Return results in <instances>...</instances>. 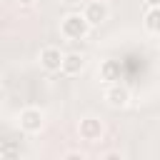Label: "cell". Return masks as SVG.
<instances>
[{
    "instance_id": "cell-11",
    "label": "cell",
    "mask_w": 160,
    "mask_h": 160,
    "mask_svg": "<svg viewBox=\"0 0 160 160\" xmlns=\"http://www.w3.org/2000/svg\"><path fill=\"white\" fill-rule=\"evenodd\" d=\"M18 2H20V5H35L38 0H18Z\"/></svg>"
},
{
    "instance_id": "cell-6",
    "label": "cell",
    "mask_w": 160,
    "mask_h": 160,
    "mask_svg": "<svg viewBox=\"0 0 160 160\" xmlns=\"http://www.w3.org/2000/svg\"><path fill=\"white\" fill-rule=\"evenodd\" d=\"M82 15H85V20L90 22V28L102 25V22L108 20V5H105V0H92V2H88Z\"/></svg>"
},
{
    "instance_id": "cell-1",
    "label": "cell",
    "mask_w": 160,
    "mask_h": 160,
    "mask_svg": "<svg viewBox=\"0 0 160 160\" xmlns=\"http://www.w3.org/2000/svg\"><path fill=\"white\" fill-rule=\"evenodd\" d=\"M60 32L68 40H82L90 32V22L85 20L82 12H68L62 18V22H60Z\"/></svg>"
},
{
    "instance_id": "cell-3",
    "label": "cell",
    "mask_w": 160,
    "mask_h": 160,
    "mask_svg": "<svg viewBox=\"0 0 160 160\" xmlns=\"http://www.w3.org/2000/svg\"><path fill=\"white\" fill-rule=\"evenodd\" d=\"M102 122L98 120V118H82L80 120V125H78V135L82 138V140H88V142H95V140H100L102 138Z\"/></svg>"
},
{
    "instance_id": "cell-7",
    "label": "cell",
    "mask_w": 160,
    "mask_h": 160,
    "mask_svg": "<svg viewBox=\"0 0 160 160\" xmlns=\"http://www.w3.org/2000/svg\"><path fill=\"white\" fill-rule=\"evenodd\" d=\"M60 70L65 72V75H80L82 70H85V58L80 55V52H68V55H62V65H60Z\"/></svg>"
},
{
    "instance_id": "cell-13",
    "label": "cell",
    "mask_w": 160,
    "mask_h": 160,
    "mask_svg": "<svg viewBox=\"0 0 160 160\" xmlns=\"http://www.w3.org/2000/svg\"><path fill=\"white\" fill-rule=\"evenodd\" d=\"M2 98H5V92H2V88H0V102H2Z\"/></svg>"
},
{
    "instance_id": "cell-9",
    "label": "cell",
    "mask_w": 160,
    "mask_h": 160,
    "mask_svg": "<svg viewBox=\"0 0 160 160\" xmlns=\"http://www.w3.org/2000/svg\"><path fill=\"white\" fill-rule=\"evenodd\" d=\"M142 22H145V30H148V32H152V35H160V5H155V8H148V12H145Z\"/></svg>"
},
{
    "instance_id": "cell-10",
    "label": "cell",
    "mask_w": 160,
    "mask_h": 160,
    "mask_svg": "<svg viewBox=\"0 0 160 160\" xmlns=\"http://www.w3.org/2000/svg\"><path fill=\"white\" fill-rule=\"evenodd\" d=\"M145 5L148 8H155V5H160V0H145Z\"/></svg>"
},
{
    "instance_id": "cell-12",
    "label": "cell",
    "mask_w": 160,
    "mask_h": 160,
    "mask_svg": "<svg viewBox=\"0 0 160 160\" xmlns=\"http://www.w3.org/2000/svg\"><path fill=\"white\" fill-rule=\"evenodd\" d=\"M65 5H80V0H62Z\"/></svg>"
},
{
    "instance_id": "cell-4",
    "label": "cell",
    "mask_w": 160,
    "mask_h": 160,
    "mask_svg": "<svg viewBox=\"0 0 160 160\" xmlns=\"http://www.w3.org/2000/svg\"><path fill=\"white\" fill-rule=\"evenodd\" d=\"M62 55H65V52H60V48H55V45L42 48V50H40V65H42V70L58 72L60 65H62Z\"/></svg>"
},
{
    "instance_id": "cell-5",
    "label": "cell",
    "mask_w": 160,
    "mask_h": 160,
    "mask_svg": "<svg viewBox=\"0 0 160 160\" xmlns=\"http://www.w3.org/2000/svg\"><path fill=\"white\" fill-rule=\"evenodd\" d=\"M105 100L110 108H125L130 102V90L120 82H110V88L105 90Z\"/></svg>"
},
{
    "instance_id": "cell-8",
    "label": "cell",
    "mask_w": 160,
    "mask_h": 160,
    "mask_svg": "<svg viewBox=\"0 0 160 160\" xmlns=\"http://www.w3.org/2000/svg\"><path fill=\"white\" fill-rule=\"evenodd\" d=\"M100 78L105 82H118L120 80V62L118 60H105L100 65Z\"/></svg>"
},
{
    "instance_id": "cell-2",
    "label": "cell",
    "mask_w": 160,
    "mask_h": 160,
    "mask_svg": "<svg viewBox=\"0 0 160 160\" xmlns=\"http://www.w3.org/2000/svg\"><path fill=\"white\" fill-rule=\"evenodd\" d=\"M18 122H20V130H25V132L35 135V132H40V130H42L45 118H42V112H40L38 108H25V110L20 112Z\"/></svg>"
}]
</instances>
